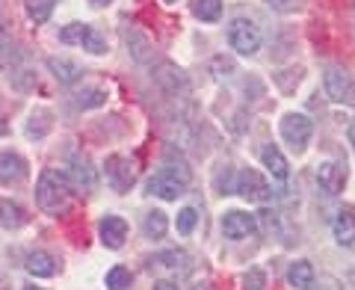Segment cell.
Wrapping results in <instances>:
<instances>
[{
  "label": "cell",
  "instance_id": "cell-26",
  "mask_svg": "<svg viewBox=\"0 0 355 290\" xmlns=\"http://www.w3.org/2000/svg\"><path fill=\"white\" fill-rule=\"evenodd\" d=\"M86 30H89V24H69V27H62L60 42H65V44H80L83 36H86Z\"/></svg>",
  "mask_w": 355,
  "mask_h": 290
},
{
  "label": "cell",
  "instance_id": "cell-14",
  "mask_svg": "<svg viewBox=\"0 0 355 290\" xmlns=\"http://www.w3.org/2000/svg\"><path fill=\"white\" fill-rule=\"evenodd\" d=\"M69 175V181H71V187L74 189H83V193H89V189H95V172H92V166H89V160L83 157H77L74 163H71V169L65 172Z\"/></svg>",
  "mask_w": 355,
  "mask_h": 290
},
{
  "label": "cell",
  "instance_id": "cell-27",
  "mask_svg": "<svg viewBox=\"0 0 355 290\" xmlns=\"http://www.w3.org/2000/svg\"><path fill=\"white\" fill-rule=\"evenodd\" d=\"M196 222H198L196 207H184L181 214H178V234H193Z\"/></svg>",
  "mask_w": 355,
  "mask_h": 290
},
{
  "label": "cell",
  "instance_id": "cell-5",
  "mask_svg": "<svg viewBox=\"0 0 355 290\" xmlns=\"http://www.w3.org/2000/svg\"><path fill=\"white\" fill-rule=\"evenodd\" d=\"M104 169H107V181H110V187H113L116 193H125V189H130L133 181H137V166H133V160L125 157V154H113V157H107Z\"/></svg>",
  "mask_w": 355,
  "mask_h": 290
},
{
  "label": "cell",
  "instance_id": "cell-15",
  "mask_svg": "<svg viewBox=\"0 0 355 290\" xmlns=\"http://www.w3.org/2000/svg\"><path fill=\"white\" fill-rule=\"evenodd\" d=\"M48 69H51V74L57 77L60 83H77L80 80V65H77L74 60H69V57H51L48 60Z\"/></svg>",
  "mask_w": 355,
  "mask_h": 290
},
{
  "label": "cell",
  "instance_id": "cell-21",
  "mask_svg": "<svg viewBox=\"0 0 355 290\" xmlns=\"http://www.w3.org/2000/svg\"><path fill=\"white\" fill-rule=\"evenodd\" d=\"M0 225L3 228H21L24 225V210H21L15 202H0Z\"/></svg>",
  "mask_w": 355,
  "mask_h": 290
},
{
  "label": "cell",
  "instance_id": "cell-6",
  "mask_svg": "<svg viewBox=\"0 0 355 290\" xmlns=\"http://www.w3.org/2000/svg\"><path fill=\"white\" fill-rule=\"evenodd\" d=\"M234 193H240L243 198H246V202H270L272 189H270L266 178H263L258 169H243V172L237 175Z\"/></svg>",
  "mask_w": 355,
  "mask_h": 290
},
{
  "label": "cell",
  "instance_id": "cell-2",
  "mask_svg": "<svg viewBox=\"0 0 355 290\" xmlns=\"http://www.w3.org/2000/svg\"><path fill=\"white\" fill-rule=\"evenodd\" d=\"M279 130H282V139L291 145L293 151H305L311 137H314V121L305 113H287L279 121Z\"/></svg>",
  "mask_w": 355,
  "mask_h": 290
},
{
  "label": "cell",
  "instance_id": "cell-22",
  "mask_svg": "<svg viewBox=\"0 0 355 290\" xmlns=\"http://www.w3.org/2000/svg\"><path fill=\"white\" fill-rule=\"evenodd\" d=\"M193 12L202 21H219L222 18V0H196Z\"/></svg>",
  "mask_w": 355,
  "mask_h": 290
},
{
  "label": "cell",
  "instance_id": "cell-20",
  "mask_svg": "<svg viewBox=\"0 0 355 290\" xmlns=\"http://www.w3.org/2000/svg\"><path fill=\"white\" fill-rule=\"evenodd\" d=\"M57 3H60V0H27V15H30V21H36V24H44V21L53 15Z\"/></svg>",
  "mask_w": 355,
  "mask_h": 290
},
{
  "label": "cell",
  "instance_id": "cell-28",
  "mask_svg": "<svg viewBox=\"0 0 355 290\" xmlns=\"http://www.w3.org/2000/svg\"><path fill=\"white\" fill-rule=\"evenodd\" d=\"M243 290H266V273L263 270H249L246 275H243Z\"/></svg>",
  "mask_w": 355,
  "mask_h": 290
},
{
  "label": "cell",
  "instance_id": "cell-10",
  "mask_svg": "<svg viewBox=\"0 0 355 290\" xmlns=\"http://www.w3.org/2000/svg\"><path fill=\"white\" fill-rule=\"evenodd\" d=\"M98 234H101V243L107 249H121L125 246V240H128V222L121 216H116V214H110V216L101 219Z\"/></svg>",
  "mask_w": 355,
  "mask_h": 290
},
{
  "label": "cell",
  "instance_id": "cell-1",
  "mask_svg": "<svg viewBox=\"0 0 355 290\" xmlns=\"http://www.w3.org/2000/svg\"><path fill=\"white\" fill-rule=\"evenodd\" d=\"M74 196V187L69 181V175L60 169H42L39 181H36V205L51 216H60L69 210Z\"/></svg>",
  "mask_w": 355,
  "mask_h": 290
},
{
  "label": "cell",
  "instance_id": "cell-18",
  "mask_svg": "<svg viewBox=\"0 0 355 290\" xmlns=\"http://www.w3.org/2000/svg\"><path fill=\"white\" fill-rule=\"evenodd\" d=\"M142 231H146L148 240H160L163 234L169 231V216H166L163 210H151L146 216V222H142Z\"/></svg>",
  "mask_w": 355,
  "mask_h": 290
},
{
  "label": "cell",
  "instance_id": "cell-17",
  "mask_svg": "<svg viewBox=\"0 0 355 290\" xmlns=\"http://www.w3.org/2000/svg\"><path fill=\"white\" fill-rule=\"evenodd\" d=\"M314 266H311V261H293L291 264V270H287V282H291L293 287H299V290H311L314 287Z\"/></svg>",
  "mask_w": 355,
  "mask_h": 290
},
{
  "label": "cell",
  "instance_id": "cell-33",
  "mask_svg": "<svg viewBox=\"0 0 355 290\" xmlns=\"http://www.w3.org/2000/svg\"><path fill=\"white\" fill-rule=\"evenodd\" d=\"M349 145H352V148H355V121H352V125H349Z\"/></svg>",
  "mask_w": 355,
  "mask_h": 290
},
{
  "label": "cell",
  "instance_id": "cell-23",
  "mask_svg": "<svg viewBox=\"0 0 355 290\" xmlns=\"http://www.w3.org/2000/svg\"><path fill=\"white\" fill-rule=\"evenodd\" d=\"M133 284V275L128 266H113V270L107 273V287L110 290H130Z\"/></svg>",
  "mask_w": 355,
  "mask_h": 290
},
{
  "label": "cell",
  "instance_id": "cell-35",
  "mask_svg": "<svg viewBox=\"0 0 355 290\" xmlns=\"http://www.w3.org/2000/svg\"><path fill=\"white\" fill-rule=\"evenodd\" d=\"M24 290H42V287H24Z\"/></svg>",
  "mask_w": 355,
  "mask_h": 290
},
{
  "label": "cell",
  "instance_id": "cell-31",
  "mask_svg": "<svg viewBox=\"0 0 355 290\" xmlns=\"http://www.w3.org/2000/svg\"><path fill=\"white\" fill-rule=\"evenodd\" d=\"M154 290H178L175 282H154Z\"/></svg>",
  "mask_w": 355,
  "mask_h": 290
},
{
  "label": "cell",
  "instance_id": "cell-11",
  "mask_svg": "<svg viewBox=\"0 0 355 290\" xmlns=\"http://www.w3.org/2000/svg\"><path fill=\"white\" fill-rule=\"evenodd\" d=\"M331 234H335L338 246H355V210L352 207H343L340 214L331 222Z\"/></svg>",
  "mask_w": 355,
  "mask_h": 290
},
{
  "label": "cell",
  "instance_id": "cell-36",
  "mask_svg": "<svg viewBox=\"0 0 355 290\" xmlns=\"http://www.w3.org/2000/svg\"><path fill=\"white\" fill-rule=\"evenodd\" d=\"M166 3H172V0H166Z\"/></svg>",
  "mask_w": 355,
  "mask_h": 290
},
{
  "label": "cell",
  "instance_id": "cell-13",
  "mask_svg": "<svg viewBox=\"0 0 355 290\" xmlns=\"http://www.w3.org/2000/svg\"><path fill=\"white\" fill-rule=\"evenodd\" d=\"M261 160H263V169L270 172L275 181H287V178H291V166H287L284 154L275 148V145H266V148L261 151Z\"/></svg>",
  "mask_w": 355,
  "mask_h": 290
},
{
  "label": "cell",
  "instance_id": "cell-32",
  "mask_svg": "<svg viewBox=\"0 0 355 290\" xmlns=\"http://www.w3.org/2000/svg\"><path fill=\"white\" fill-rule=\"evenodd\" d=\"M190 290H210V284H207V282H196Z\"/></svg>",
  "mask_w": 355,
  "mask_h": 290
},
{
  "label": "cell",
  "instance_id": "cell-12",
  "mask_svg": "<svg viewBox=\"0 0 355 290\" xmlns=\"http://www.w3.org/2000/svg\"><path fill=\"white\" fill-rule=\"evenodd\" d=\"M24 175H27V163L21 154H15V151L0 154V184H15Z\"/></svg>",
  "mask_w": 355,
  "mask_h": 290
},
{
  "label": "cell",
  "instance_id": "cell-3",
  "mask_svg": "<svg viewBox=\"0 0 355 290\" xmlns=\"http://www.w3.org/2000/svg\"><path fill=\"white\" fill-rule=\"evenodd\" d=\"M228 42L237 53L252 57V53L261 51V30L254 27V21H249V18H234L228 27Z\"/></svg>",
  "mask_w": 355,
  "mask_h": 290
},
{
  "label": "cell",
  "instance_id": "cell-25",
  "mask_svg": "<svg viewBox=\"0 0 355 290\" xmlns=\"http://www.w3.org/2000/svg\"><path fill=\"white\" fill-rule=\"evenodd\" d=\"M107 92H101V89H86V92L77 95V107L80 110H92V107H101L104 104Z\"/></svg>",
  "mask_w": 355,
  "mask_h": 290
},
{
  "label": "cell",
  "instance_id": "cell-9",
  "mask_svg": "<svg viewBox=\"0 0 355 290\" xmlns=\"http://www.w3.org/2000/svg\"><path fill=\"white\" fill-rule=\"evenodd\" d=\"M317 184L326 189L329 196H338L343 184H347V166L338 163V160H326V163H320V169H317Z\"/></svg>",
  "mask_w": 355,
  "mask_h": 290
},
{
  "label": "cell",
  "instance_id": "cell-24",
  "mask_svg": "<svg viewBox=\"0 0 355 290\" xmlns=\"http://www.w3.org/2000/svg\"><path fill=\"white\" fill-rule=\"evenodd\" d=\"M80 44H83V51H89V53H107V42H104V36L95 27L86 30V36H83Z\"/></svg>",
  "mask_w": 355,
  "mask_h": 290
},
{
  "label": "cell",
  "instance_id": "cell-29",
  "mask_svg": "<svg viewBox=\"0 0 355 290\" xmlns=\"http://www.w3.org/2000/svg\"><path fill=\"white\" fill-rule=\"evenodd\" d=\"M266 6L275 9V12H296L299 0H266Z\"/></svg>",
  "mask_w": 355,
  "mask_h": 290
},
{
  "label": "cell",
  "instance_id": "cell-8",
  "mask_svg": "<svg viewBox=\"0 0 355 290\" xmlns=\"http://www.w3.org/2000/svg\"><path fill=\"white\" fill-rule=\"evenodd\" d=\"M254 228H258V219L246 214V210H228V214L222 216V234H225L228 240L249 237V234H254Z\"/></svg>",
  "mask_w": 355,
  "mask_h": 290
},
{
  "label": "cell",
  "instance_id": "cell-34",
  "mask_svg": "<svg viewBox=\"0 0 355 290\" xmlns=\"http://www.w3.org/2000/svg\"><path fill=\"white\" fill-rule=\"evenodd\" d=\"M92 6H104V3H110V0H89Z\"/></svg>",
  "mask_w": 355,
  "mask_h": 290
},
{
  "label": "cell",
  "instance_id": "cell-30",
  "mask_svg": "<svg viewBox=\"0 0 355 290\" xmlns=\"http://www.w3.org/2000/svg\"><path fill=\"white\" fill-rule=\"evenodd\" d=\"M261 222H263V228L266 231H279V219H275V214H272V210H261Z\"/></svg>",
  "mask_w": 355,
  "mask_h": 290
},
{
  "label": "cell",
  "instance_id": "cell-19",
  "mask_svg": "<svg viewBox=\"0 0 355 290\" xmlns=\"http://www.w3.org/2000/svg\"><path fill=\"white\" fill-rule=\"evenodd\" d=\"M125 39H128V48H130V53H133V60L146 62V60H148V39L142 36L137 27H128V30H125Z\"/></svg>",
  "mask_w": 355,
  "mask_h": 290
},
{
  "label": "cell",
  "instance_id": "cell-4",
  "mask_svg": "<svg viewBox=\"0 0 355 290\" xmlns=\"http://www.w3.org/2000/svg\"><path fill=\"white\" fill-rule=\"evenodd\" d=\"M323 83H326V95L335 104H352L355 101V83L347 69L340 65H329L323 71Z\"/></svg>",
  "mask_w": 355,
  "mask_h": 290
},
{
  "label": "cell",
  "instance_id": "cell-7",
  "mask_svg": "<svg viewBox=\"0 0 355 290\" xmlns=\"http://www.w3.org/2000/svg\"><path fill=\"white\" fill-rule=\"evenodd\" d=\"M184 189H187V181L175 178L169 169L157 172V175H154L151 181H148V193L157 196V198H163V202H175V198H181Z\"/></svg>",
  "mask_w": 355,
  "mask_h": 290
},
{
  "label": "cell",
  "instance_id": "cell-16",
  "mask_svg": "<svg viewBox=\"0 0 355 290\" xmlns=\"http://www.w3.org/2000/svg\"><path fill=\"white\" fill-rule=\"evenodd\" d=\"M27 273L36 278H51V275H57V261H53V255H48V252H30Z\"/></svg>",
  "mask_w": 355,
  "mask_h": 290
}]
</instances>
